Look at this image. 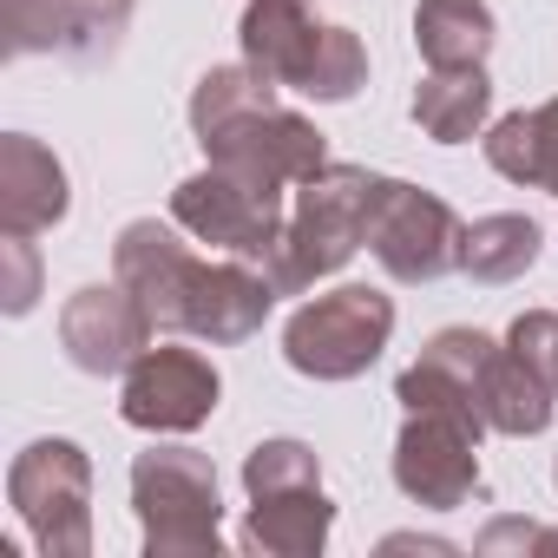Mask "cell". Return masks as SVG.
<instances>
[{"mask_svg":"<svg viewBox=\"0 0 558 558\" xmlns=\"http://www.w3.org/2000/svg\"><path fill=\"white\" fill-rule=\"evenodd\" d=\"M551 480H558V473H551Z\"/></svg>","mask_w":558,"mask_h":558,"instance_id":"cell-26","label":"cell"},{"mask_svg":"<svg viewBox=\"0 0 558 558\" xmlns=\"http://www.w3.org/2000/svg\"><path fill=\"white\" fill-rule=\"evenodd\" d=\"M460 217L447 197L408 184V178H381L375 217H368V250L395 283H440L447 269H460Z\"/></svg>","mask_w":558,"mask_h":558,"instance_id":"cell-9","label":"cell"},{"mask_svg":"<svg viewBox=\"0 0 558 558\" xmlns=\"http://www.w3.org/2000/svg\"><path fill=\"white\" fill-rule=\"evenodd\" d=\"M217 395H223V381H217L210 355H197V349H158L151 342L125 368L119 414L132 427H145V434H191V427H204L217 414Z\"/></svg>","mask_w":558,"mask_h":558,"instance_id":"cell-10","label":"cell"},{"mask_svg":"<svg viewBox=\"0 0 558 558\" xmlns=\"http://www.w3.org/2000/svg\"><path fill=\"white\" fill-rule=\"evenodd\" d=\"M486 165L512 184L558 191V99H545L538 112H506L486 132Z\"/></svg>","mask_w":558,"mask_h":558,"instance_id":"cell-18","label":"cell"},{"mask_svg":"<svg viewBox=\"0 0 558 558\" xmlns=\"http://www.w3.org/2000/svg\"><path fill=\"white\" fill-rule=\"evenodd\" d=\"M473 551H486V558H499V551H551V558H558V532L538 525V519H493V525L473 538Z\"/></svg>","mask_w":558,"mask_h":558,"instance_id":"cell-25","label":"cell"},{"mask_svg":"<svg viewBox=\"0 0 558 558\" xmlns=\"http://www.w3.org/2000/svg\"><path fill=\"white\" fill-rule=\"evenodd\" d=\"M243 60L316 106H342L368 86V47L349 27L316 21L310 0H243Z\"/></svg>","mask_w":558,"mask_h":558,"instance_id":"cell-2","label":"cell"},{"mask_svg":"<svg viewBox=\"0 0 558 558\" xmlns=\"http://www.w3.org/2000/svg\"><path fill=\"white\" fill-rule=\"evenodd\" d=\"M132 512L145 525L151 558H217L223 551L217 466L197 447H145L132 460Z\"/></svg>","mask_w":558,"mask_h":558,"instance_id":"cell-4","label":"cell"},{"mask_svg":"<svg viewBox=\"0 0 558 558\" xmlns=\"http://www.w3.org/2000/svg\"><path fill=\"white\" fill-rule=\"evenodd\" d=\"M506 349L525 355V362L558 388V310H525V316L506 329Z\"/></svg>","mask_w":558,"mask_h":558,"instance_id":"cell-24","label":"cell"},{"mask_svg":"<svg viewBox=\"0 0 558 558\" xmlns=\"http://www.w3.org/2000/svg\"><path fill=\"white\" fill-rule=\"evenodd\" d=\"M40 296V256H34V236L8 230L0 236V310L8 316H27Z\"/></svg>","mask_w":558,"mask_h":558,"instance_id":"cell-23","label":"cell"},{"mask_svg":"<svg viewBox=\"0 0 558 558\" xmlns=\"http://www.w3.org/2000/svg\"><path fill=\"white\" fill-rule=\"evenodd\" d=\"M191 230L171 217V223H158V217H132L125 230H119V243H112V276L145 303V316L165 329V336H184V296H191V283H197V250L184 243Z\"/></svg>","mask_w":558,"mask_h":558,"instance_id":"cell-11","label":"cell"},{"mask_svg":"<svg viewBox=\"0 0 558 558\" xmlns=\"http://www.w3.org/2000/svg\"><path fill=\"white\" fill-rule=\"evenodd\" d=\"M493 112V80L486 66H427V80L414 86V125L434 145H466Z\"/></svg>","mask_w":558,"mask_h":558,"instance_id":"cell-17","label":"cell"},{"mask_svg":"<svg viewBox=\"0 0 558 558\" xmlns=\"http://www.w3.org/2000/svg\"><path fill=\"white\" fill-rule=\"evenodd\" d=\"M276 310V283L269 269L250 263V256H204L197 263V283L184 296V336L210 342V349H230V342H250L263 329V316Z\"/></svg>","mask_w":558,"mask_h":558,"instance_id":"cell-14","label":"cell"},{"mask_svg":"<svg viewBox=\"0 0 558 558\" xmlns=\"http://www.w3.org/2000/svg\"><path fill=\"white\" fill-rule=\"evenodd\" d=\"M8 499L47 558L93 551V460L80 440H34L8 466Z\"/></svg>","mask_w":558,"mask_h":558,"instance_id":"cell-6","label":"cell"},{"mask_svg":"<svg viewBox=\"0 0 558 558\" xmlns=\"http://www.w3.org/2000/svg\"><path fill=\"white\" fill-rule=\"evenodd\" d=\"M171 217H178L197 243H210V250H223V256L269 263L276 236H283L290 204H283V191H263V184H250V178L210 165V171H197V178H184V184L171 191Z\"/></svg>","mask_w":558,"mask_h":558,"instance_id":"cell-8","label":"cell"},{"mask_svg":"<svg viewBox=\"0 0 558 558\" xmlns=\"http://www.w3.org/2000/svg\"><path fill=\"white\" fill-rule=\"evenodd\" d=\"M336 532V506L323 486H283V493H256L243 519V551L263 558H316Z\"/></svg>","mask_w":558,"mask_h":558,"instance_id":"cell-16","label":"cell"},{"mask_svg":"<svg viewBox=\"0 0 558 558\" xmlns=\"http://www.w3.org/2000/svg\"><path fill=\"white\" fill-rule=\"evenodd\" d=\"M66 210H73V184L53 145H40L34 132H8L0 138V223L21 236H40Z\"/></svg>","mask_w":558,"mask_h":558,"instance_id":"cell-15","label":"cell"},{"mask_svg":"<svg viewBox=\"0 0 558 558\" xmlns=\"http://www.w3.org/2000/svg\"><path fill=\"white\" fill-rule=\"evenodd\" d=\"M151 336H158V323L145 316V303L119 283V276L112 283L73 290L66 310H60V349H66V362L80 375H125L151 349Z\"/></svg>","mask_w":558,"mask_h":558,"instance_id":"cell-13","label":"cell"},{"mask_svg":"<svg viewBox=\"0 0 558 558\" xmlns=\"http://www.w3.org/2000/svg\"><path fill=\"white\" fill-rule=\"evenodd\" d=\"M388 336H395V296L342 283L283 323V362L310 381H355L381 362Z\"/></svg>","mask_w":558,"mask_h":558,"instance_id":"cell-5","label":"cell"},{"mask_svg":"<svg viewBox=\"0 0 558 558\" xmlns=\"http://www.w3.org/2000/svg\"><path fill=\"white\" fill-rule=\"evenodd\" d=\"M532 263H538V223L519 210H493L460 230V276H473V283H519Z\"/></svg>","mask_w":558,"mask_h":558,"instance_id":"cell-21","label":"cell"},{"mask_svg":"<svg viewBox=\"0 0 558 558\" xmlns=\"http://www.w3.org/2000/svg\"><path fill=\"white\" fill-rule=\"evenodd\" d=\"M191 132L204 145L210 165L263 184V191H296L310 171L329 165V138L316 132V119L290 112L276 99V80L243 66H210L191 86Z\"/></svg>","mask_w":558,"mask_h":558,"instance_id":"cell-1","label":"cell"},{"mask_svg":"<svg viewBox=\"0 0 558 558\" xmlns=\"http://www.w3.org/2000/svg\"><path fill=\"white\" fill-rule=\"evenodd\" d=\"M551 408H558V388H551L525 355H512V349L499 342V355H493V368H486V427L525 440V434H545V427H551Z\"/></svg>","mask_w":558,"mask_h":558,"instance_id":"cell-20","label":"cell"},{"mask_svg":"<svg viewBox=\"0 0 558 558\" xmlns=\"http://www.w3.org/2000/svg\"><path fill=\"white\" fill-rule=\"evenodd\" d=\"M283 486H323V460L310 440H256L243 453V493H283Z\"/></svg>","mask_w":558,"mask_h":558,"instance_id":"cell-22","label":"cell"},{"mask_svg":"<svg viewBox=\"0 0 558 558\" xmlns=\"http://www.w3.org/2000/svg\"><path fill=\"white\" fill-rule=\"evenodd\" d=\"M138 0H8V53H60V60H112Z\"/></svg>","mask_w":558,"mask_h":558,"instance_id":"cell-12","label":"cell"},{"mask_svg":"<svg viewBox=\"0 0 558 558\" xmlns=\"http://www.w3.org/2000/svg\"><path fill=\"white\" fill-rule=\"evenodd\" d=\"M480 434H486V421H473V414L408 408L401 440H395V486L414 506H434V512H453V506L480 499L486 493V480H480Z\"/></svg>","mask_w":558,"mask_h":558,"instance_id":"cell-7","label":"cell"},{"mask_svg":"<svg viewBox=\"0 0 558 558\" xmlns=\"http://www.w3.org/2000/svg\"><path fill=\"white\" fill-rule=\"evenodd\" d=\"M375 197H381V178L362 171V165H323V171H310L296 184V197H290L283 236H276V250L263 263L276 296H303V290L323 283V276H336L368 243Z\"/></svg>","mask_w":558,"mask_h":558,"instance_id":"cell-3","label":"cell"},{"mask_svg":"<svg viewBox=\"0 0 558 558\" xmlns=\"http://www.w3.org/2000/svg\"><path fill=\"white\" fill-rule=\"evenodd\" d=\"M499 27L486 0H421L414 8V47L427 66H486Z\"/></svg>","mask_w":558,"mask_h":558,"instance_id":"cell-19","label":"cell"}]
</instances>
